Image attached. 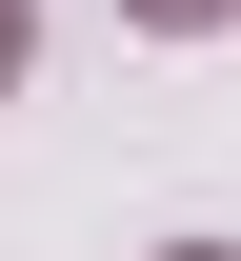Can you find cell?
Here are the masks:
<instances>
[{
    "instance_id": "obj_2",
    "label": "cell",
    "mask_w": 241,
    "mask_h": 261,
    "mask_svg": "<svg viewBox=\"0 0 241 261\" xmlns=\"http://www.w3.org/2000/svg\"><path fill=\"white\" fill-rule=\"evenodd\" d=\"M0 81H20V0H0Z\"/></svg>"
},
{
    "instance_id": "obj_1",
    "label": "cell",
    "mask_w": 241,
    "mask_h": 261,
    "mask_svg": "<svg viewBox=\"0 0 241 261\" xmlns=\"http://www.w3.org/2000/svg\"><path fill=\"white\" fill-rule=\"evenodd\" d=\"M141 20H221V0H141Z\"/></svg>"
},
{
    "instance_id": "obj_3",
    "label": "cell",
    "mask_w": 241,
    "mask_h": 261,
    "mask_svg": "<svg viewBox=\"0 0 241 261\" xmlns=\"http://www.w3.org/2000/svg\"><path fill=\"white\" fill-rule=\"evenodd\" d=\"M181 261H221V241H181Z\"/></svg>"
}]
</instances>
